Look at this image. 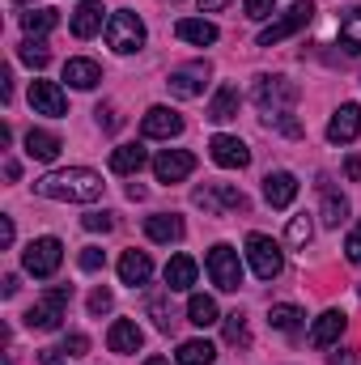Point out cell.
Wrapping results in <instances>:
<instances>
[{
  "label": "cell",
  "mask_w": 361,
  "mask_h": 365,
  "mask_svg": "<svg viewBox=\"0 0 361 365\" xmlns=\"http://www.w3.org/2000/svg\"><path fill=\"white\" fill-rule=\"evenodd\" d=\"M102 175L86 166H68V170H51L43 179H34V191L47 200H64V204H93L102 195Z\"/></svg>",
  "instance_id": "cell-1"
},
{
  "label": "cell",
  "mask_w": 361,
  "mask_h": 365,
  "mask_svg": "<svg viewBox=\"0 0 361 365\" xmlns=\"http://www.w3.org/2000/svg\"><path fill=\"white\" fill-rule=\"evenodd\" d=\"M68 302H73V284H56V289H47V293L26 310V327H30V331H56V327L64 323Z\"/></svg>",
  "instance_id": "cell-2"
},
{
  "label": "cell",
  "mask_w": 361,
  "mask_h": 365,
  "mask_svg": "<svg viewBox=\"0 0 361 365\" xmlns=\"http://www.w3.org/2000/svg\"><path fill=\"white\" fill-rule=\"evenodd\" d=\"M106 47H111V51H119V56L141 51V47H145V21H141L132 9L111 13V21H106Z\"/></svg>",
  "instance_id": "cell-3"
},
{
  "label": "cell",
  "mask_w": 361,
  "mask_h": 365,
  "mask_svg": "<svg viewBox=\"0 0 361 365\" xmlns=\"http://www.w3.org/2000/svg\"><path fill=\"white\" fill-rule=\"evenodd\" d=\"M204 268H208L213 284H217L221 293H238V284H243V264H238V251H234V247L217 242V247L204 255Z\"/></svg>",
  "instance_id": "cell-4"
},
{
  "label": "cell",
  "mask_w": 361,
  "mask_h": 365,
  "mask_svg": "<svg viewBox=\"0 0 361 365\" xmlns=\"http://www.w3.org/2000/svg\"><path fill=\"white\" fill-rule=\"evenodd\" d=\"M60 264H64V242H60V238H34V242L21 251V268L30 276H39V280L56 276Z\"/></svg>",
  "instance_id": "cell-5"
},
{
  "label": "cell",
  "mask_w": 361,
  "mask_h": 365,
  "mask_svg": "<svg viewBox=\"0 0 361 365\" xmlns=\"http://www.w3.org/2000/svg\"><path fill=\"white\" fill-rule=\"evenodd\" d=\"M204 212H213V217H225V212H247V195L243 191H234L230 182H204V187H195V195H191Z\"/></svg>",
  "instance_id": "cell-6"
},
{
  "label": "cell",
  "mask_w": 361,
  "mask_h": 365,
  "mask_svg": "<svg viewBox=\"0 0 361 365\" xmlns=\"http://www.w3.org/2000/svg\"><path fill=\"white\" fill-rule=\"evenodd\" d=\"M293 102H298V86L289 77H260L255 81V106L264 110V119L280 115V110H293Z\"/></svg>",
  "instance_id": "cell-7"
},
{
  "label": "cell",
  "mask_w": 361,
  "mask_h": 365,
  "mask_svg": "<svg viewBox=\"0 0 361 365\" xmlns=\"http://www.w3.org/2000/svg\"><path fill=\"white\" fill-rule=\"evenodd\" d=\"M247 259H251V268H255L260 280H276L285 272V255H280V247L272 242L268 234H247Z\"/></svg>",
  "instance_id": "cell-8"
},
{
  "label": "cell",
  "mask_w": 361,
  "mask_h": 365,
  "mask_svg": "<svg viewBox=\"0 0 361 365\" xmlns=\"http://www.w3.org/2000/svg\"><path fill=\"white\" fill-rule=\"evenodd\" d=\"M310 21H315V4H310V0H298L285 17H276L272 26H264V30H260V47H276L280 38L298 34V30H302V26H310Z\"/></svg>",
  "instance_id": "cell-9"
},
{
  "label": "cell",
  "mask_w": 361,
  "mask_h": 365,
  "mask_svg": "<svg viewBox=\"0 0 361 365\" xmlns=\"http://www.w3.org/2000/svg\"><path fill=\"white\" fill-rule=\"evenodd\" d=\"M208 77H213V68L204 60H195V64H183V68H175L166 77V90L175 93V98H200L204 86H208Z\"/></svg>",
  "instance_id": "cell-10"
},
{
  "label": "cell",
  "mask_w": 361,
  "mask_h": 365,
  "mask_svg": "<svg viewBox=\"0 0 361 365\" xmlns=\"http://www.w3.org/2000/svg\"><path fill=\"white\" fill-rule=\"evenodd\" d=\"M141 132H145V140H171L183 132V115L171 106H149L141 119Z\"/></svg>",
  "instance_id": "cell-11"
},
{
  "label": "cell",
  "mask_w": 361,
  "mask_h": 365,
  "mask_svg": "<svg viewBox=\"0 0 361 365\" xmlns=\"http://www.w3.org/2000/svg\"><path fill=\"white\" fill-rule=\"evenodd\" d=\"M208 158H213L221 170H243V166H251V149H247L238 136H213V140H208Z\"/></svg>",
  "instance_id": "cell-12"
},
{
  "label": "cell",
  "mask_w": 361,
  "mask_h": 365,
  "mask_svg": "<svg viewBox=\"0 0 361 365\" xmlns=\"http://www.w3.org/2000/svg\"><path fill=\"white\" fill-rule=\"evenodd\" d=\"M361 136V106L357 102H345L332 119H327V140L332 145H353Z\"/></svg>",
  "instance_id": "cell-13"
},
{
  "label": "cell",
  "mask_w": 361,
  "mask_h": 365,
  "mask_svg": "<svg viewBox=\"0 0 361 365\" xmlns=\"http://www.w3.org/2000/svg\"><path fill=\"white\" fill-rule=\"evenodd\" d=\"M191 170H195V158H191L187 149H166V153L153 158V175H158V182H183Z\"/></svg>",
  "instance_id": "cell-14"
},
{
  "label": "cell",
  "mask_w": 361,
  "mask_h": 365,
  "mask_svg": "<svg viewBox=\"0 0 361 365\" xmlns=\"http://www.w3.org/2000/svg\"><path fill=\"white\" fill-rule=\"evenodd\" d=\"M30 106H34V115L60 119V115L68 110V98H64V90H60L56 81H30Z\"/></svg>",
  "instance_id": "cell-15"
},
{
  "label": "cell",
  "mask_w": 361,
  "mask_h": 365,
  "mask_svg": "<svg viewBox=\"0 0 361 365\" xmlns=\"http://www.w3.org/2000/svg\"><path fill=\"white\" fill-rule=\"evenodd\" d=\"M106 344H111V353L128 357V353H141V344H145V331H141L132 319H115V323H111V331H106Z\"/></svg>",
  "instance_id": "cell-16"
},
{
  "label": "cell",
  "mask_w": 361,
  "mask_h": 365,
  "mask_svg": "<svg viewBox=\"0 0 361 365\" xmlns=\"http://www.w3.org/2000/svg\"><path fill=\"white\" fill-rule=\"evenodd\" d=\"M102 21H111L106 9H102V0H81V4L73 9V34H77V38H93V34L102 30Z\"/></svg>",
  "instance_id": "cell-17"
},
{
  "label": "cell",
  "mask_w": 361,
  "mask_h": 365,
  "mask_svg": "<svg viewBox=\"0 0 361 365\" xmlns=\"http://www.w3.org/2000/svg\"><path fill=\"white\" fill-rule=\"evenodd\" d=\"M345 310H323L319 319H315V327H310V344L315 349H327V344H336L340 336H345Z\"/></svg>",
  "instance_id": "cell-18"
},
{
  "label": "cell",
  "mask_w": 361,
  "mask_h": 365,
  "mask_svg": "<svg viewBox=\"0 0 361 365\" xmlns=\"http://www.w3.org/2000/svg\"><path fill=\"white\" fill-rule=\"evenodd\" d=\"M264 200H268L272 208H289L298 200V179L289 170H272L268 179H264Z\"/></svg>",
  "instance_id": "cell-19"
},
{
  "label": "cell",
  "mask_w": 361,
  "mask_h": 365,
  "mask_svg": "<svg viewBox=\"0 0 361 365\" xmlns=\"http://www.w3.org/2000/svg\"><path fill=\"white\" fill-rule=\"evenodd\" d=\"M149 276H153V259L145 251H123V259H119V280L123 284L141 289V284H149Z\"/></svg>",
  "instance_id": "cell-20"
},
{
  "label": "cell",
  "mask_w": 361,
  "mask_h": 365,
  "mask_svg": "<svg viewBox=\"0 0 361 365\" xmlns=\"http://www.w3.org/2000/svg\"><path fill=\"white\" fill-rule=\"evenodd\" d=\"M60 136L56 132H43V128H30L26 132V158H34V162H56L60 158Z\"/></svg>",
  "instance_id": "cell-21"
},
{
  "label": "cell",
  "mask_w": 361,
  "mask_h": 365,
  "mask_svg": "<svg viewBox=\"0 0 361 365\" xmlns=\"http://www.w3.org/2000/svg\"><path fill=\"white\" fill-rule=\"evenodd\" d=\"M238 106H243L238 86H221V90L213 93V102H208V119L213 123H230V119H238Z\"/></svg>",
  "instance_id": "cell-22"
},
{
  "label": "cell",
  "mask_w": 361,
  "mask_h": 365,
  "mask_svg": "<svg viewBox=\"0 0 361 365\" xmlns=\"http://www.w3.org/2000/svg\"><path fill=\"white\" fill-rule=\"evenodd\" d=\"M145 234L153 242H179L183 234H187V225H183V217H175V212H158V217H145Z\"/></svg>",
  "instance_id": "cell-23"
},
{
  "label": "cell",
  "mask_w": 361,
  "mask_h": 365,
  "mask_svg": "<svg viewBox=\"0 0 361 365\" xmlns=\"http://www.w3.org/2000/svg\"><path fill=\"white\" fill-rule=\"evenodd\" d=\"M145 162H149L145 145H119V149H111V170L115 175H141Z\"/></svg>",
  "instance_id": "cell-24"
},
{
  "label": "cell",
  "mask_w": 361,
  "mask_h": 365,
  "mask_svg": "<svg viewBox=\"0 0 361 365\" xmlns=\"http://www.w3.org/2000/svg\"><path fill=\"white\" fill-rule=\"evenodd\" d=\"M175 34H179L183 43H195V47H213L217 43V26L204 21V17H183L179 26H175Z\"/></svg>",
  "instance_id": "cell-25"
},
{
  "label": "cell",
  "mask_w": 361,
  "mask_h": 365,
  "mask_svg": "<svg viewBox=\"0 0 361 365\" xmlns=\"http://www.w3.org/2000/svg\"><path fill=\"white\" fill-rule=\"evenodd\" d=\"M64 81H68L73 90H93V86L102 81V68H98L93 60H81V56H77V60L64 64Z\"/></svg>",
  "instance_id": "cell-26"
},
{
  "label": "cell",
  "mask_w": 361,
  "mask_h": 365,
  "mask_svg": "<svg viewBox=\"0 0 361 365\" xmlns=\"http://www.w3.org/2000/svg\"><path fill=\"white\" fill-rule=\"evenodd\" d=\"M56 26H60V13H56V9H30V13H21L26 38H43V34H51Z\"/></svg>",
  "instance_id": "cell-27"
},
{
  "label": "cell",
  "mask_w": 361,
  "mask_h": 365,
  "mask_svg": "<svg viewBox=\"0 0 361 365\" xmlns=\"http://www.w3.org/2000/svg\"><path fill=\"white\" fill-rule=\"evenodd\" d=\"M166 284H171V293L191 289V284H195V259H191V255H175V259L166 264Z\"/></svg>",
  "instance_id": "cell-28"
},
{
  "label": "cell",
  "mask_w": 361,
  "mask_h": 365,
  "mask_svg": "<svg viewBox=\"0 0 361 365\" xmlns=\"http://www.w3.org/2000/svg\"><path fill=\"white\" fill-rule=\"evenodd\" d=\"M187 323H195V327H213V323H221L217 302L204 297V293H191V302H187Z\"/></svg>",
  "instance_id": "cell-29"
},
{
  "label": "cell",
  "mask_w": 361,
  "mask_h": 365,
  "mask_svg": "<svg viewBox=\"0 0 361 365\" xmlns=\"http://www.w3.org/2000/svg\"><path fill=\"white\" fill-rule=\"evenodd\" d=\"M175 361L179 365H213L217 361V344H208V340H187V344H179Z\"/></svg>",
  "instance_id": "cell-30"
},
{
  "label": "cell",
  "mask_w": 361,
  "mask_h": 365,
  "mask_svg": "<svg viewBox=\"0 0 361 365\" xmlns=\"http://www.w3.org/2000/svg\"><path fill=\"white\" fill-rule=\"evenodd\" d=\"M302 319H306V314H302L298 306H289V302H280V306H272L268 310V323L276 327V331H298Z\"/></svg>",
  "instance_id": "cell-31"
},
{
  "label": "cell",
  "mask_w": 361,
  "mask_h": 365,
  "mask_svg": "<svg viewBox=\"0 0 361 365\" xmlns=\"http://www.w3.org/2000/svg\"><path fill=\"white\" fill-rule=\"evenodd\" d=\"M17 60L30 64V68H47V64H51V51H47L43 38H26V43L17 47Z\"/></svg>",
  "instance_id": "cell-32"
},
{
  "label": "cell",
  "mask_w": 361,
  "mask_h": 365,
  "mask_svg": "<svg viewBox=\"0 0 361 365\" xmlns=\"http://www.w3.org/2000/svg\"><path fill=\"white\" fill-rule=\"evenodd\" d=\"M323 225H340L345 217H349V200L345 195H336V191H323Z\"/></svg>",
  "instance_id": "cell-33"
},
{
  "label": "cell",
  "mask_w": 361,
  "mask_h": 365,
  "mask_svg": "<svg viewBox=\"0 0 361 365\" xmlns=\"http://www.w3.org/2000/svg\"><path fill=\"white\" fill-rule=\"evenodd\" d=\"M285 238H289V247H306V242L315 238V221H310L306 212L289 217V230H285Z\"/></svg>",
  "instance_id": "cell-34"
},
{
  "label": "cell",
  "mask_w": 361,
  "mask_h": 365,
  "mask_svg": "<svg viewBox=\"0 0 361 365\" xmlns=\"http://www.w3.org/2000/svg\"><path fill=\"white\" fill-rule=\"evenodd\" d=\"M340 43H345L349 51H361V9L345 13V21H340Z\"/></svg>",
  "instance_id": "cell-35"
},
{
  "label": "cell",
  "mask_w": 361,
  "mask_h": 365,
  "mask_svg": "<svg viewBox=\"0 0 361 365\" xmlns=\"http://www.w3.org/2000/svg\"><path fill=\"white\" fill-rule=\"evenodd\" d=\"M225 340L230 344H251V331H247V314H225Z\"/></svg>",
  "instance_id": "cell-36"
},
{
  "label": "cell",
  "mask_w": 361,
  "mask_h": 365,
  "mask_svg": "<svg viewBox=\"0 0 361 365\" xmlns=\"http://www.w3.org/2000/svg\"><path fill=\"white\" fill-rule=\"evenodd\" d=\"M149 319L162 327V331H171V323H175V314H171V306H166V297H149Z\"/></svg>",
  "instance_id": "cell-37"
},
{
  "label": "cell",
  "mask_w": 361,
  "mask_h": 365,
  "mask_svg": "<svg viewBox=\"0 0 361 365\" xmlns=\"http://www.w3.org/2000/svg\"><path fill=\"white\" fill-rule=\"evenodd\" d=\"M81 225H86L90 234H111V230H115V217H111V212H90V217H81Z\"/></svg>",
  "instance_id": "cell-38"
},
{
  "label": "cell",
  "mask_w": 361,
  "mask_h": 365,
  "mask_svg": "<svg viewBox=\"0 0 361 365\" xmlns=\"http://www.w3.org/2000/svg\"><path fill=\"white\" fill-rule=\"evenodd\" d=\"M272 9H276V0H247V17L251 21H268Z\"/></svg>",
  "instance_id": "cell-39"
},
{
  "label": "cell",
  "mask_w": 361,
  "mask_h": 365,
  "mask_svg": "<svg viewBox=\"0 0 361 365\" xmlns=\"http://www.w3.org/2000/svg\"><path fill=\"white\" fill-rule=\"evenodd\" d=\"M111 302H115V297H111V289H102V284H98V289L90 293V314H106V310H111Z\"/></svg>",
  "instance_id": "cell-40"
},
{
  "label": "cell",
  "mask_w": 361,
  "mask_h": 365,
  "mask_svg": "<svg viewBox=\"0 0 361 365\" xmlns=\"http://www.w3.org/2000/svg\"><path fill=\"white\" fill-rule=\"evenodd\" d=\"M345 255H349V264H361V221H357V230L345 238Z\"/></svg>",
  "instance_id": "cell-41"
},
{
  "label": "cell",
  "mask_w": 361,
  "mask_h": 365,
  "mask_svg": "<svg viewBox=\"0 0 361 365\" xmlns=\"http://www.w3.org/2000/svg\"><path fill=\"white\" fill-rule=\"evenodd\" d=\"M102 264H106V255H102L98 247H86V251H81V268H86V272H98Z\"/></svg>",
  "instance_id": "cell-42"
},
{
  "label": "cell",
  "mask_w": 361,
  "mask_h": 365,
  "mask_svg": "<svg viewBox=\"0 0 361 365\" xmlns=\"http://www.w3.org/2000/svg\"><path fill=\"white\" fill-rule=\"evenodd\" d=\"M64 353H68V357H86V353H90V340H86V336H68V340H64Z\"/></svg>",
  "instance_id": "cell-43"
},
{
  "label": "cell",
  "mask_w": 361,
  "mask_h": 365,
  "mask_svg": "<svg viewBox=\"0 0 361 365\" xmlns=\"http://www.w3.org/2000/svg\"><path fill=\"white\" fill-rule=\"evenodd\" d=\"M98 123H102L106 132H115V128H119V115H115V106H98Z\"/></svg>",
  "instance_id": "cell-44"
},
{
  "label": "cell",
  "mask_w": 361,
  "mask_h": 365,
  "mask_svg": "<svg viewBox=\"0 0 361 365\" xmlns=\"http://www.w3.org/2000/svg\"><path fill=\"white\" fill-rule=\"evenodd\" d=\"M39 361H43V365H64V349H43V353H39Z\"/></svg>",
  "instance_id": "cell-45"
},
{
  "label": "cell",
  "mask_w": 361,
  "mask_h": 365,
  "mask_svg": "<svg viewBox=\"0 0 361 365\" xmlns=\"http://www.w3.org/2000/svg\"><path fill=\"white\" fill-rule=\"evenodd\" d=\"M0 247H13V217H0Z\"/></svg>",
  "instance_id": "cell-46"
},
{
  "label": "cell",
  "mask_w": 361,
  "mask_h": 365,
  "mask_svg": "<svg viewBox=\"0 0 361 365\" xmlns=\"http://www.w3.org/2000/svg\"><path fill=\"white\" fill-rule=\"evenodd\" d=\"M17 289H21V284H17V276H4V280H0V293H4V297H13Z\"/></svg>",
  "instance_id": "cell-47"
},
{
  "label": "cell",
  "mask_w": 361,
  "mask_h": 365,
  "mask_svg": "<svg viewBox=\"0 0 361 365\" xmlns=\"http://www.w3.org/2000/svg\"><path fill=\"white\" fill-rule=\"evenodd\" d=\"M345 175H349L353 182L361 179V158H349V162H345Z\"/></svg>",
  "instance_id": "cell-48"
},
{
  "label": "cell",
  "mask_w": 361,
  "mask_h": 365,
  "mask_svg": "<svg viewBox=\"0 0 361 365\" xmlns=\"http://www.w3.org/2000/svg\"><path fill=\"white\" fill-rule=\"evenodd\" d=\"M230 0H200V13H221Z\"/></svg>",
  "instance_id": "cell-49"
},
{
  "label": "cell",
  "mask_w": 361,
  "mask_h": 365,
  "mask_svg": "<svg viewBox=\"0 0 361 365\" xmlns=\"http://www.w3.org/2000/svg\"><path fill=\"white\" fill-rule=\"evenodd\" d=\"M145 365H171V361H166V357H149Z\"/></svg>",
  "instance_id": "cell-50"
},
{
  "label": "cell",
  "mask_w": 361,
  "mask_h": 365,
  "mask_svg": "<svg viewBox=\"0 0 361 365\" xmlns=\"http://www.w3.org/2000/svg\"><path fill=\"white\" fill-rule=\"evenodd\" d=\"M17 4H21V0H17Z\"/></svg>",
  "instance_id": "cell-51"
}]
</instances>
